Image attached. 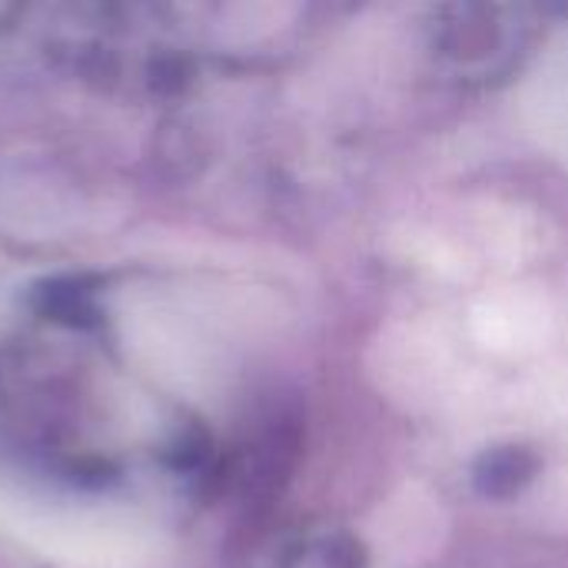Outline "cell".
<instances>
[{
    "label": "cell",
    "mask_w": 568,
    "mask_h": 568,
    "mask_svg": "<svg viewBox=\"0 0 568 568\" xmlns=\"http://www.w3.org/2000/svg\"><path fill=\"white\" fill-rule=\"evenodd\" d=\"M0 459L70 493L160 479L216 496L233 473V446L150 393L110 346L97 306L73 293L0 346Z\"/></svg>",
    "instance_id": "6da1fadb"
},
{
    "label": "cell",
    "mask_w": 568,
    "mask_h": 568,
    "mask_svg": "<svg viewBox=\"0 0 568 568\" xmlns=\"http://www.w3.org/2000/svg\"><path fill=\"white\" fill-rule=\"evenodd\" d=\"M539 476V456L529 446L503 443L473 463V486L486 499H516Z\"/></svg>",
    "instance_id": "3957f363"
},
{
    "label": "cell",
    "mask_w": 568,
    "mask_h": 568,
    "mask_svg": "<svg viewBox=\"0 0 568 568\" xmlns=\"http://www.w3.org/2000/svg\"><path fill=\"white\" fill-rule=\"evenodd\" d=\"M250 568H366V549L339 526L310 523L260 542Z\"/></svg>",
    "instance_id": "7a4b0ae2"
},
{
    "label": "cell",
    "mask_w": 568,
    "mask_h": 568,
    "mask_svg": "<svg viewBox=\"0 0 568 568\" xmlns=\"http://www.w3.org/2000/svg\"><path fill=\"white\" fill-rule=\"evenodd\" d=\"M542 10H549V13H559V17H568V0H536Z\"/></svg>",
    "instance_id": "277c9868"
}]
</instances>
